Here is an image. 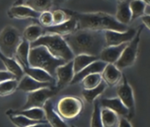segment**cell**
Masks as SVG:
<instances>
[{
  "instance_id": "8d00e7d4",
  "label": "cell",
  "mask_w": 150,
  "mask_h": 127,
  "mask_svg": "<svg viewBox=\"0 0 150 127\" xmlns=\"http://www.w3.org/2000/svg\"><path fill=\"white\" fill-rule=\"evenodd\" d=\"M10 80H16L15 76L12 73L8 71H0V83Z\"/></svg>"
},
{
  "instance_id": "7c38bea8",
  "label": "cell",
  "mask_w": 150,
  "mask_h": 127,
  "mask_svg": "<svg viewBox=\"0 0 150 127\" xmlns=\"http://www.w3.org/2000/svg\"><path fill=\"white\" fill-rule=\"evenodd\" d=\"M44 34H55L61 36L67 35L78 29L77 21L73 17H70L66 21L58 24V25H51L48 28H43Z\"/></svg>"
},
{
  "instance_id": "484cf974",
  "label": "cell",
  "mask_w": 150,
  "mask_h": 127,
  "mask_svg": "<svg viewBox=\"0 0 150 127\" xmlns=\"http://www.w3.org/2000/svg\"><path fill=\"white\" fill-rule=\"evenodd\" d=\"M43 35H44L43 27H42L41 25H38V24H32L26 28V29L24 30L21 36L23 39H25L28 42L32 43Z\"/></svg>"
},
{
  "instance_id": "ee69618b",
  "label": "cell",
  "mask_w": 150,
  "mask_h": 127,
  "mask_svg": "<svg viewBox=\"0 0 150 127\" xmlns=\"http://www.w3.org/2000/svg\"><path fill=\"white\" fill-rule=\"evenodd\" d=\"M117 1L118 3H120V2H124V1H125V0H117Z\"/></svg>"
},
{
  "instance_id": "8992f818",
  "label": "cell",
  "mask_w": 150,
  "mask_h": 127,
  "mask_svg": "<svg viewBox=\"0 0 150 127\" xmlns=\"http://www.w3.org/2000/svg\"><path fill=\"white\" fill-rule=\"evenodd\" d=\"M144 26L141 25L139 27V29H137V33L134 36V38L130 41L126 47L125 48L124 51L122 52L119 59L116 62V66L118 69H125L130 66H132L137 59L138 51H139V44L140 42V35L142 33Z\"/></svg>"
},
{
  "instance_id": "f546056e",
  "label": "cell",
  "mask_w": 150,
  "mask_h": 127,
  "mask_svg": "<svg viewBox=\"0 0 150 127\" xmlns=\"http://www.w3.org/2000/svg\"><path fill=\"white\" fill-rule=\"evenodd\" d=\"M129 6L132 13V21L145 14L146 5L143 0H132L129 3Z\"/></svg>"
},
{
  "instance_id": "d6986e66",
  "label": "cell",
  "mask_w": 150,
  "mask_h": 127,
  "mask_svg": "<svg viewBox=\"0 0 150 127\" xmlns=\"http://www.w3.org/2000/svg\"><path fill=\"white\" fill-rule=\"evenodd\" d=\"M99 102H100V105L102 108L109 109L114 111L119 116H124L126 118L129 117V111H128L127 108L124 105V103L121 102V100L118 97L103 98Z\"/></svg>"
},
{
  "instance_id": "603a6c76",
  "label": "cell",
  "mask_w": 150,
  "mask_h": 127,
  "mask_svg": "<svg viewBox=\"0 0 150 127\" xmlns=\"http://www.w3.org/2000/svg\"><path fill=\"white\" fill-rule=\"evenodd\" d=\"M30 42L26 41L25 39H21L16 52L14 58L19 62L20 65L23 67H28L29 66L28 65V56H29V51H30Z\"/></svg>"
},
{
  "instance_id": "f35d334b",
  "label": "cell",
  "mask_w": 150,
  "mask_h": 127,
  "mask_svg": "<svg viewBox=\"0 0 150 127\" xmlns=\"http://www.w3.org/2000/svg\"><path fill=\"white\" fill-rule=\"evenodd\" d=\"M144 26H146L150 30V14H144L142 17H140Z\"/></svg>"
},
{
  "instance_id": "d4e9b609",
  "label": "cell",
  "mask_w": 150,
  "mask_h": 127,
  "mask_svg": "<svg viewBox=\"0 0 150 127\" xmlns=\"http://www.w3.org/2000/svg\"><path fill=\"white\" fill-rule=\"evenodd\" d=\"M99 57L96 56H91V55H87V54H81L74 56L72 59L73 63V71L74 73H77L81 72L82 69H84L86 66H88L89 64L98 60Z\"/></svg>"
},
{
  "instance_id": "5b68a950",
  "label": "cell",
  "mask_w": 150,
  "mask_h": 127,
  "mask_svg": "<svg viewBox=\"0 0 150 127\" xmlns=\"http://www.w3.org/2000/svg\"><path fill=\"white\" fill-rule=\"evenodd\" d=\"M22 39L19 30L8 25L0 33V51L6 56L14 57L16 49Z\"/></svg>"
},
{
  "instance_id": "ba28073f",
  "label": "cell",
  "mask_w": 150,
  "mask_h": 127,
  "mask_svg": "<svg viewBox=\"0 0 150 127\" xmlns=\"http://www.w3.org/2000/svg\"><path fill=\"white\" fill-rule=\"evenodd\" d=\"M57 94L56 87H44L34 92L28 93L27 101L21 109L31 108H42L45 102Z\"/></svg>"
},
{
  "instance_id": "5bb4252c",
  "label": "cell",
  "mask_w": 150,
  "mask_h": 127,
  "mask_svg": "<svg viewBox=\"0 0 150 127\" xmlns=\"http://www.w3.org/2000/svg\"><path fill=\"white\" fill-rule=\"evenodd\" d=\"M55 85L51 83H47V82H40L33 78L29 77L28 75L24 74V76L18 81V87L17 90L18 91H22L25 93H30L34 92L35 90H39L44 87H54Z\"/></svg>"
},
{
  "instance_id": "e575fe53",
  "label": "cell",
  "mask_w": 150,
  "mask_h": 127,
  "mask_svg": "<svg viewBox=\"0 0 150 127\" xmlns=\"http://www.w3.org/2000/svg\"><path fill=\"white\" fill-rule=\"evenodd\" d=\"M52 13V18H53V25H58L61 24L67 20L70 19V15L63 9H56Z\"/></svg>"
},
{
  "instance_id": "836d02e7",
  "label": "cell",
  "mask_w": 150,
  "mask_h": 127,
  "mask_svg": "<svg viewBox=\"0 0 150 127\" xmlns=\"http://www.w3.org/2000/svg\"><path fill=\"white\" fill-rule=\"evenodd\" d=\"M18 80H10L0 83V96H6L17 90Z\"/></svg>"
},
{
  "instance_id": "d6a6232c",
  "label": "cell",
  "mask_w": 150,
  "mask_h": 127,
  "mask_svg": "<svg viewBox=\"0 0 150 127\" xmlns=\"http://www.w3.org/2000/svg\"><path fill=\"white\" fill-rule=\"evenodd\" d=\"M94 109L91 116V122H90V127H103L102 123V117H101V109L102 107L100 105L99 100H96L94 102Z\"/></svg>"
},
{
  "instance_id": "d590c367",
  "label": "cell",
  "mask_w": 150,
  "mask_h": 127,
  "mask_svg": "<svg viewBox=\"0 0 150 127\" xmlns=\"http://www.w3.org/2000/svg\"><path fill=\"white\" fill-rule=\"evenodd\" d=\"M39 23L43 28H48L51 25H53V18H52V13L50 11H45L40 13L38 19Z\"/></svg>"
},
{
  "instance_id": "f6af8a7d",
  "label": "cell",
  "mask_w": 150,
  "mask_h": 127,
  "mask_svg": "<svg viewBox=\"0 0 150 127\" xmlns=\"http://www.w3.org/2000/svg\"><path fill=\"white\" fill-rule=\"evenodd\" d=\"M15 1H17V0H14V2H15Z\"/></svg>"
},
{
  "instance_id": "4fadbf2b",
  "label": "cell",
  "mask_w": 150,
  "mask_h": 127,
  "mask_svg": "<svg viewBox=\"0 0 150 127\" xmlns=\"http://www.w3.org/2000/svg\"><path fill=\"white\" fill-rule=\"evenodd\" d=\"M107 65V63L98 59L89 65L88 66H86L84 69H82L81 72L75 73L73 76V79L71 80L70 85H74V84H77L80 83L85 77L90 75V74H94V73H102L103 69L105 68Z\"/></svg>"
},
{
  "instance_id": "30bf717a",
  "label": "cell",
  "mask_w": 150,
  "mask_h": 127,
  "mask_svg": "<svg viewBox=\"0 0 150 127\" xmlns=\"http://www.w3.org/2000/svg\"><path fill=\"white\" fill-rule=\"evenodd\" d=\"M74 74L72 60L59 66L56 70V89L59 91L64 89L67 85H70Z\"/></svg>"
},
{
  "instance_id": "74e56055",
  "label": "cell",
  "mask_w": 150,
  "mask_h": 127,
  "mask_svg": "<svg viewBox=\"0 0 150 127\" xmlns=\"http://www.w3.org/2000/svg\"><path fill=\"white\" fill-rule=\"evenodd\" d=\"M117 127H132V125L128 118L121 116L118 120V123Z\"/></svg>"
},
{
  "instance_id": "ffe728a7",
  "label": "cell",
  "mask_w": 150,
  "mask_h": 127,
  "mask_svg": "<svg viewBox=\"0 0 150 127\" xmlns=\"http://www.w3.org/2000/svg\"><path fill=\"white\" fill-rule=\"evenodd\" d=\"M0 60L3 62L6 71L12 73L15 76V78L18 81L24 76L25 73L23 72L22 66L20 65L19 62L14 57L6 56L0 51Z\"/></svg>"
},
{
  "instance_id": "7bdbcfd3",
  "label": "cell",
  "mask_w": 150,
  "mask_h": 127,
  "mask_svg": "<svg viewBox=\"0 0 150 127\" xmlns=\"http://www.w3.org/2000/svg\"><path fill=\"white\" fill-rule=\"evenodd\" d=\"M21 1H22V0H17V1L14 2V5H20L21 3Z\"/></svg>"
},
{
  "instance_id": "cb8c5ba5",
  "label": "cell",
  "mask_w": 150,
  "mask_h": 127,
  "mask_svg": "<svg viewBox=\"0 0 150 127\" xmlns=\"http://www.w3.org/2000/svg\"><path fill=\"white\" fill-rule=\"evenodd\" d=\"M129 3L130 2L128 0L118 3L117 13H116V15L114 16L118 22L126 26L132 21V13L130 10Z\"/></svg>"
},
{
  "instance_id": "f1b7e54d",
  "label": "cell",
  "mask_w": 150,
  "mask_h": 127,
  "mask_svg": "<svg viewBox=\"0 0 150 127\" xmlns=\"http://www.w3.org/2000/svg\"><path fill=\"white\" fill-rule=\"evenodd\" d=\"M118 116L117 114L109 109L102 108L101 109V117L103 127H117L119 120Z\"/></svg>"
},
{
  "instance_id": "4dcf8cb0",
  "label": "cell",
  "mask_w": 150,
  "mask_h": 127,
  "mask_svg": "<svg viewBox=\"0 0 150 127\" xmlns=\"http://www.w3.org/2000/svg\"><path fill=\"white\" fill-rule=\"evenodd\" d=\"M11 120V122L17 127H28L33 124H36L39 123H48L47 121H36V120H32L29 119L24 116L21 115H12L8 114L7 115Z\"/></svg>"
},
{
  "instance_id": "6da1fadb",
  "label": "cell",
  "mask_w": 150,
  "mask_h": 127,
  "mask_svg": "<svg viewBox=\"0 0 150 127\" xmlns=\"http://www.w3.org/2000/svg\"><path fill=\"white\" fill-rule=\"evenodd\" d=\"M63 37L74 56L87 54L99 57L101 51L105 47L104 31L77 29Z\"/></svg>"
},
{
  "instance_id": "83f0119b",
  "label": "cell",
  "mask_w": 150,
  "mask_h": 127,
  "mask_svg": "<svg viewBox=\"0 0 150 127\" xmlns=\"http://www.w3.org/2000/svg\"><path fill=\"white\" fill-rule=\"evenodd\" d=\"M25 5L37 13L50 11L53 6L52 0H22L20 5Z\"/></svg>"
},
{
  "instance_id": "9a60e30c",
  "label": "cell",
  "mask_w": 150,
  "mask_h": 127,
  "mask_svg": "<svg viewBox=\"0 0 150 127\" xmlns=\"http://www.w3.org/2000/svg\"><path fill=\"white\" fill-rule=\"evenodd\" d=\"M7 15L11 19L26 20V19H38L40 13H37L25 5H13L8 11Z\"/></svg>"
},
{
  "instance_id": "2e32d148",
  "label": "cell",
  "mask_w": 150,
  "mask_h": 127,
  "mask_svg": "<svg viewBox=\"0 0 150 127\" xmlns=\"http://www.w3.org/2000/svg\"><path fill=\"white\" fill-rule=\"evenodd\" d=\"M103 80L107 84V86L114 87L120 83L123 73L120 69H118L115 64H107L103 73H101Z\"/></svg>"
},
{
  "instance_id": "4316f807",
  "label": "cell",
  "mask_w": 150,
  "mask_h": 127,
  "mask_svg": "<svg viewBox=\"0 0 150 127\" xmlns=\"http://www.w3.org/2000/svg\"><path fill=\"white\" fill-rule=\"evenodd\" d=\"M107 88V84L103 80L98 86H96V87L90 88V89H82L81 95L83 99L88 102V103H93L99 95H101L105 89Z\"/></svg>"
},
{
  "instance_id": "e0dca14e",
  "label": "cell",
  "mask_w": 150,
  "mask_h": 127,
  "mask_svg": "<svg viewBox=\"0 0 150 127\" xmlns=\"http://www.w3.org/2000/svg\"><path fill=\"white\" fill-rule=\"evenodd\" d=\"M128 42L116 46H105L99 55V59L107 64H116Z\"/></svg>"
},
{
  "instance_id": "9c48e42d",
  "label": "cell",
  "mask_w": 150,
  "mask_h": 127,
  "mask_svg": "<svg viewBox=\"0 0 150 127\" xmlns=\"http://www.w3.org/2000/svg\"><path fill=\"white\" fill-rule=\"evenodd\" d=\"M121 81L122 82L120 83V85H118L117 88V97L124 103V105L127 108L129 111L128 118L129 120H131L135 116V112H136V104H135L133 89L132 86L129 84L125 76L123 75Z\"/></svg>"
},
{
  "instance_id": "ac0fdd59",
  "label": "cell",
  "mask_w": 150,
  "mask_h": 127,
  "mask_svg": "<svg viewBox=\"0 0 150 127\" xmlns=\"http://www.w3.org/2000/svg\"><path fill=\"white\" fill-rule=\"evenodd\" d=\"M48 123L50 127H68L67 123L63 120V118L55 111L53 102L51 99L48 100L42 107Z\"/></svg>"
},
{
  "instance_id": "3957f363",
  "label": "cell",
  "mask_w": 150,
  "mask_h": 127,
  "mask_svg": "<svg viewBox=\"0 0 150 127\" xmlns=\"http://www.w3.org/2000/svg\"><path fill=\"white\" fill-rule=\"evenodd\" d=\"M35 46H44L52 56L65 62L72 60L74 57V55L64 38L58 35L44 34L35 42L30 43L31 48Z\"/></svg>"
},
{
  "instance_id": "7402d4cb",
  "label": "cell",
  "mask_w": 150,
  "mask_h": 127,
  "mask_svg": "<svg viewBox=\"0 0 150 127\" xmlns=\"http://www.w3.org/2000/svg\"><path fill=\"white\" fill-rule=\"evenodd\" d=\"M21 115L29 119L36 120V121H47L45 116V112L42 108H31L27 109H20V110H8L6 111V115Z\"/></svg>"
},
{
  "instance_id": "8fae6325",
  "label": "cell",
  "mask_w": 150,
  "mask_h": 127,
  "mask_svg": "<svg viewBox=\"0 0 150 127\" xmlns=\"http://www.w3.org/2000/svg\"><path fill=\"white\" fill-rule=\"evenodd\" d=\"M137 33V29L129 28L124 32L106 30L104 31L105 46H116L132 41Z\"/></svg>"
},
{
  "instance_id": "52a82bcc",
  "label": "cell",
  "mask_w": 150,
  "mask_h": 127,
  "mask_svg": "<svg viewBox=\"0 0 150 127\" xmlns=\"http://www.w3.org/2000/svg\"><path fill=\"white\" fill-rule=\"evenodd\" d=\"M83 102L76 96H65L61 98L57 105V114L63 119H72L78 116L83 110Z\"/></svg>"
},
{
  "instance_id": "b9f144b4",
  "label": "cell",
  "mask_w": 150,
  "mask_h": 127,
  "mask_svg": "<svg viewBox=\"0 0 150 127\" xmlns=\"http://www.w3.org/2000/svg\"><path fill=\"white\" fill-rule=\"evenodd\" d=\"M143 1L145 2V4H146V6H150V0H143Z\"/></svg>"
},
{
  "instance_id": "ab89813d",
  "label": "cell",
  "mask_w": 150,
  "mask_h": 127,
  "mask_svg": "<svg viewBox=\"0 0 150 127\" xmlns=\"http://www.w3.org/2000/svg\"><path fill=\"white\" fill-rule=\"evenodd\" d=\"M67 1L68 0H52V3H53V6H60Z\"/></svg>"
},
{
  "instance_id": "60d3db41",
  "label": "cell",
  "mask_w": 150,
  "mask_h": 127,
  "mask_svg": "<svg viewBox=\"0 0 150 127\" xmlns=\"http://www.w3.org/2000/svg\"><path fill=\"white\" fill-rule=\"evenodd\" d=\"M28 127H50V125L48 123H39L33 124V125H30Z\"/></svg>"
},
{
  "instance_id": "1f68e13d",
  "label": "cell",
  "mask_w": 150,
  "mask_h": 127,
  "mask_svg": "<svg viewBox=\"0 0 150 127\" xmlns=\"http://www.w3.org/2000/svg\"><path fill=\"white\" fill-rule=\"evenodd\" d=\"M102 81L103 79L101 73H94L85 77L80 83H81V86L84 89H90L98 86Z\"/></svg>"
},
{
  "instance_id": "7a4b0ae2",
  "label": "cell",
  "mask_w": 150,
  "mask_h": 127,
  "mask_svg": "<svg viewBox=\"0 0 150 127\" xmlns=\"http://www.w3.org/2000/svg\"><path fill=\"white\" fill-rule=\"evenodd\" d=\"M70 16L77 21L78 29H88L92 31L113 30L124 32L127 30V26L118 22L116 18L107 13L92 12L79 13L71 10H64Z\"/></svg>"
},
{
  "instance_id": "44dd1931",
  "label": "cell",
  "mask_w": 150,
  "mask_h": 127,
  "mask_svg": "<svg viewBox=\"0 0 150 127\" xmlns=\"http://www.w3.org/2000/svg\"><path fill=\"white\" fill-rule=\"evenodd\" d=\"M23 72L26 75H28L29 77L33 78L37 81L47 82L56 85V79L43 69L28 66V67H23Z\"/></svg>"
},
{
  "instance_id": "277c9868",
  "label": "cell",
  "mask_w": 150,
  "mask_h": 127,
  "mask_svg": "<svg viewBox=\"0 0 150 127\" xmlns=\"http://www.w3.org/2000/svg\"><path fill=\"white\" fill-rule=\"evenodd\" d=\"M64 63L66 62L52 56L44 46H35L30 49L28 56L29 66L43 69L54 78L57 68Z\"/></svg>"
}]
</instances>
